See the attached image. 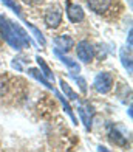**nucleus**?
<instances>
[{
	"mask_svg": "<svg viewBox=\"0 0 133 152\" xmlns=\"http://www.w3.org/2000/svg\"><path fill=\"white\" fill-rule=\"evenodd\" d=\"M0 36L8 42V45H11L14 50H22V48L25 47L22 39H20L19 34H17L14 22L8 20L5 16H0Z\"/></svg>",
	"mask_w": 133,
	"mask_h": 152,
	"instance_id": "1",
	"label": "nucleus"
},
{
	"mask_svg": "<svg viewBox=\"0 0 133 152\" xmlns=\"http://www.w3.org/2000/svg\"><path fill=\"white\" fill-rule=\"evenodd\" d=\"M93 87H94V90L101 95L108 93L111 88H113V76H111V73H107V72L97 73L96 78H94V82H93Z\"/></svg>",
	"mask_w": 133,
	"mask_h": 152,
	"instance_id": "2",
	"label": "nucleus"
},
{
	"mask_svg": "<svg viewBox=\"0 0 133 152\" xmlns=\"http://www.w3.org/2000/svg\"><path fill=\"white\" fill-rule=\"evenodd\" d=\"M76 53H78V58L82 62H85V64L92 62L94 58V48L88 40H81L78 44V47H76Z\"/></svg>",
	"mask_w": 133,
	"mask_h": 152,
	"instance_id": "3",
	"label": "nucleus"
},
{
	"mask_svg": "<svg viewBox=\"0 0 133 152\" xmlns=\"http://www.w3.org/2000/svg\"><path fill=\"white\" fill-rule=\"evenodd\" d=\"M78 112L81 115V118H82V123H84V126H85L87 130L92 129V116L94 113V110L93 107L88 104V102H82V104L78 106Z\"/></svg>",
	"mask_w": 133,
	"mask_h": 152,
	"instance_id": "4",
	"label": "nucleus"
},
{
	"mask_svg": "<svg viewBox=\"0 0 133 152\" xmlns=\"http://www.w3.org/2000/svg\"><path fill=\"white\" fill-rule=\"evenodd\" d=\"M67 17H68L70 22L79 23V22H82V20L85 19V12H84L82 6H79V5H68V8H67Z\"/></svg>",
	"mask_w": 133,
	"mask_h": 152,
	"instance_id": "5",
	"label": "nucleus"
},
{
	"mask_svg": "<svg viewBox=\"0 0 133 152\" xmlns=\"http://www.w3.org/2000/svg\"><path fill=\"white\" fill-rule=\"evenodd\" d=\"M45 23L50 26V28H57L62 23V11L57 10V8L48 10L47 14H45Z\"/></svg>",
	"mask_w": 133,
	"mask_h": 152,
	"instance_id": "6",
	"label": "nucleus"
},
{
	"mask_svg": "<svg viewBox=\"0 0 133 152\" xmlns=\"http://www.w3.org/2000/svg\"><path fill=\"white\" fill-rule=\"evenodd\" d=\"M54 44L57 47V50H62V51H68L74 47V40L71 36L68 34H62V36H57L54 39Z\"/></svg>",
	"mask_w": 133,
	"mask_h": 152,
	"instance_id": "7",
	"label": "nucleus"
},
{
	"mask_svg": "<svg viewBox=\"0 0 133 152\" xmlns=\"http://www.w3.org/2000/svg\"><path fill=\"white\" fill-rule=\"evenodd\" d=\"M87 3L90 10L97 12V14H102L110 8V0H87Z\"/></svg>",
	"mask_w": 133,
	"mask_h": 152,
	"instance_id": "8",
	"label": "nucleus"
},
{
	"mask_svg": "<svg viewBox=\"0 0 133 152\" xmlns=\"http://www.w3.org/2000/svg\"><path fill=\"white\" fill-rule=\"evenodd\" d=\"M56 53V56H57L62 62H64V64L68 67V72L70 73H71V75H74V73H79L81 72V67H79V64H78V62H74V61H71V59H70V58H65L64 56V54H62L59 50H56L54 51Z\"/></svg>",
	"mask_w": 133,
	"mask_h": 152,
	"instance_id": "9",
	"label": "nucleus"
},
{
	"mask_svg": "<svg viewBox=\"0 0 133 152\" xmlns=\"http://www.w3.org/2000/svg\"><path fill=\"white\" fill-rule=\"evenodd\" d=\"M108 138H110V140L113 141L115 144H118V146H121V148H124L125 144H127V140H125V137H124L122 134L118 132L115 127H110V129H108Z\"/></svg>",
	"mask_w": 133,
	"mask_h": 152,
	"instance_id": "10",
	"label": "nucleus"
},
{
	"mask_svg": "<svg viewBox=\"0 0 133 152\" xmlns=\"http://www.w3.org/2000/svg\"><path fill=\"white\" fill-rule=\"evenodd\" d=\"M28 75L33 76L34 79H37L39 82H42V84H44L47 88H50V90H54V87L50 84V82H48V79L45 78L44 75H42V72H40V70H37V68H28Z\"/></svg>",
	"mask_w": 133,
	"mask_h": 152,
	"instance_id": "11",
	"label": "nucleus"
},
{
	"mask_svg": "<svg viewBox=\"0 0 133 152\" xmlns=\"http://www.w3.org/2000/svg\"><path fill=\"white\" fill-rule=\"evenodd\" d=\"M36 61H37V64H39V67H40V72L44 73L45 78H47V79H54V73L51 72V68L48 67V64L45 62V59L40 58V56H36Z\"/></svg>",
	"mask_w": 133,
	"mask_h": 152,
	"instance_id": "12",
	"label": "nucleus"
},
{
	"mask_svg": "<svg viewBox=\"0 0 133 152\" xmlns=\"http://www.w3.org/2000/svg\"><path fill=\"white\" fill-rule=\"evenodd\" d=\"M59 84H60V88H62V92H64V93H65V95L68 96V98L71 99V101H78V99H79L78 93H76V92H73V88L70 87V86L67 84V82H65L64 79H60V81H59Z\"/></svg>",
	"mask_w": 133,
	"mask_h": 152,
	"instance_id": "13",
	"label": "nucleus"
},
{
	"mask_svg": "<svg viewBox=\"0 0 133 152\" xmlns=\"http://www.w3.org/2000/svg\"><path fill=\"white\" fill-rule=\"evenodd\" d=\"M121 61H122V65L125 67V70H127L129 73H132V72H133L132 54H130V51H129V54H127V51H125V48H122V50H121Z\"/></svg>",
	"mask_w": 133,
	"mask_h": 152,
	"instance_id": "14",
	"label": "nucleus"
},
{
	"mask_svg": "<svg viewBox=\"0 0 133 152\" xmlns=\"http://www.w3.org/2000/svg\"><path fill=\"white\" fill-rule=\"evenodd\" d=\"M26 26H28V28H30V30H31V31L34 33V36L37 37L39 44H40L42 47H45V45H47V40H45V37H44V34H42V33H40V31H39V30L36 28V26H33L31 23H28V22H26Z\"/></svg>",
	"mask_w": 133,
	"mask_h": 152,
	"instance_id": "15",
	"label": "nucleus"
},
{
	"mask_svg": "<svg viewBox=\"0 0 133 152\" xmlns=\"http://www.w3.org/2000/svg\"><path fill=\"white\" fill-rule=\"evenodd\" d=\"M0 2H3L6 6H9V8H11L14 12H16V14H17L20 19H23V17H22V10H20V6H19L16 2H14V0H0Z\"/></svg>",
	"mask_w": 133,
	"mask_h": 152,
	"instance_id": "16",
	"label": "nucleus"
},
{
	"mask_svg": "<svg viewBox=\"0 0 133 152\" xmlns=\"http://www.w3.org/2000/svg\"><path fill=\"white\" fill-rule=\"evenodd\" d=\"M74 79H76V82H79V87H81L82 93H87V82H85V79L81 78V76H74Z\"/></svg>",
	"mask_w": 133,
	"mask_h": 152,
	"instance_id": "17",
	"label": "nucleus"
},
{
	"mask_svg": "<svg viewBox=\"0 0 133 152\" xmlns=\"http://www.w3.org/2000/svg\"><path fill=\"white\" fill-rule=\"evenodd\" d=\"M12 67H14V68H17L19 72H22V65H20V64H19V62H17L16 59L12 61Z\"/></svg>",
	"mask_w": 133,
	"mask_h": 152,
	"instance_id": "18",
	"label": "nucleus"
},
{
	"mask_svg": "<svg viewBox=\"0 0 133 152\" xmlns=\"http://www.w3.org/2000/svg\"><path fill=\"white\" fill-rule=\"evenodd\" d=\"M129 50H132V30L129 31Z\"/></svg>",
	"mask_w": 133,
	"mask_h": 152,
	"instance_id": "19",
	"label": "nucleus"
},
{
	"mask_svg": "<svg viewBox=\"0 0 133 152\" xmlns=\"http://www.w3.org/2000/svg\"><path fill=\"white\" fill-rule=\"evenodd\" d=\"M25 3H28V5H34V3H37L39 0H23Z\"/></svg>",
	"mask_w": 133,
	"mask_h": 152,
	"instance_id": "20",
	"label": "nucleus"
},
{
	"mask_svg": "<svg viewBox=\"0 0 133 152\" xmlns=\"http://www.w3.org/2000/svg\"><path fill=\"white\" fill-rule=\"evenodd\" d=\"M0 64H2V62H0Z\"/></svg>",
	"mask_w": 133,
	"mask_h": 152,
	"instance_id": "21",
	"label": "nucleus"
}]
</instances>
